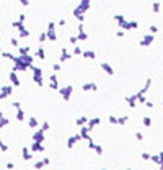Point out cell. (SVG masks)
<instances>
[{
  "label": "cell",
  "instance_id": "33",
  "mask_svg": "<svg viewBox=\"0 0 163 170\" xmlns=\"http://www.w3.org/2000/svg\"><path fill=\"white\" fill-rule=\"evenodd\" d=\"M77 41H78V38H70V42H72V44H77Z\"/></svg>",
  "mask_w": 163,
  "mask_h": 170
},
{
  "label": "cell",
  "instance_id": "17",
  "mask_svg": "<svg viewBox=\"0 0 163 170\" xmlns=\"http://www.w3.org/2000/svg\"><path fill=\"white\" fill-rule=\"evenodd\" d=\"M36 54H38V57H39V59H44V57H46V54H44V49H41V47L38 49V52H36Z\"/></svg>",
  "mask_w": 163,
  "mask_h": 170
},
{
  "label": "cell",
  "instance_id": "4",
  "mask_svg": "<svg viewBox=\"0 0 163 170\" xmlns=\"http://www.w3.org/2000/svg\"><path fill=\"white\" fill-rule=\"evenodd\" d=\"M101 67H103V70H105V72H108L109 75H113V74H114V69L111 67L109 64H106V62H105V64H101Z\"/></svg>",
  "mask_w": 163,
  "mask_h": 170
},
{
  "label": "cell",
  "instance_id": "24",
  "mask_svg": "<svg viewBox=\"0 0 163 170\" xmlns=\"http://www.w3.org/2000/svg\"><path fill=\"white\" fill-rule=\"evenodd\" d=\"M43 165H46V163H44V162H38V163H34V167H36V168H41V167H43Z\"/></svg>",
  "mask_w": 163,
  "mask_h": 170
},
{
  "label": "cell",
  "instance_id": "35",
  "mask_svg": "<svg viewBox=\"0 0 163 170\" xmlns=\"http://www.w3.org/2000/svg\"><path fill=\"white\" fill-rule=\"evenodd\" d=\"M157 29H158L157 26H150V31H152V33H157Z\"/></svg>",
  "mask_w": 163,
  "mask_h": 170
},
{
  "label": "cell",
  "instance_id": "16",
  "mask_svg": "<svg viewBox=\"0 0 163 170\" xmlns=\"http://www.w3.org/2000/svg\"><path fill=\"white\" fill-rule=\"evenodd\" d=\"M16 118H18V121H23V118H25V113H23L21 110H18V111H16Z\"/></svg>",
  "mask_w": 163,
  "mask_h": 170
},
{
  "label": "cell",
  "instance_id": "19",
  "mask_svg": "<svg viewBox=\"0 0 163 170\" xmlns=\"http://www.w3.org/2000/svg\"><path fill=\"white\" fill-rule=\"evenodd\" d=\"M127 119H129L127 116H122V118H119V119H118V123H119V124H124V123H126Z\"/></svg>",
  "mask_w": 163,
  "mask_h": 170
},
{
  "label": "cell",
  "instance_id": "26",
  "mask_svg": "<svg viewBox=\"0 0 163 170\" xmlns=\"http://www.w3.org/2000/svg\"><path fill=\"white\" fill-rule=\"evenodd\" d=\"M52 69L56 70V72H57V70H60V64H54V65H52Z\"/></svg>",
  "mask_w": 163,
  "mask_h": 170
},
{
  "label": "cell",
  "instance_id": "34",
  "mask_svg": "<svg viewBox=\"0 0 163 170\" xmlns=\"http://www.w3.org/2000/svg\"><path fill=\"white\" fill-rule=\"evenodd\" d=\"M145 105H147V108H153V103H152V101H147Z\"/></svg>",
  "mask_w": 163,
  "mask_h": 170
},
{
  "label": "cell",
  "instance_id": "28",
  "mask_svg": "<svg viewBox=\"0 0 163 170\" xmlns=\"http://www.w3.org/2000/svg\"><path fill=\"white\" fill-rule=\"evenodd\" d=\"M95 150H96V152H98V154H101V152H103V149H101L100 145H95Z\"/></svg>",
  "mask_w": 163,
  "mask_h": 170
},
{
  "label": "cell",
  "instance_id": "31",
  "mask_svg": "<svg viewBox=\"0 0 163 170\" xmlns=\"http://www.w3.org/2000/svg\"><path fill=\"white\" fill-rule=\"evenodd\" d=\"M13 106L16 108V110H20V106H21V105H20V101H15V103H13Z\"/></svg>",
  "mask_w": 163,
  "mask_h": 170
},
{
  "label": "cell",
  "instance_id": "36",
  "mask_svg": "<svg viewBox=\"0 0 163 170\" xmlns=\"http://www.w3.org/2000/svg\"><path fill=\"white\" fill-rule=\"evenodd\" d=\"M10 42H11V46H18V41H16V39H11Z\"/></svg>",
  "mask_w": 163,
  "mask_h": 170
},
{
  "label": "cell",
  "instance_id": "6",
  "mask_svg": "<svg viewBox=\"0 0 163 170\" xmlns=\"http://www.w3.org/2000/svg\"><path fill=\"white\" fill-rule=\"evenodd\" d=\"M10 80H11V85H16V87L20 85V80H18V77L15 75V72H11V74H10Z\"/></svg>",
  "mask_w": 163,
  "mask_h": 170
},
{
  "label": "cell",
  "instance_id": "11",
  "mask_svg": "<svg viewBox=\"0 0 163 170\" xmlns=\"http://www.w3.org/2000/svg\"><path fill=\"white\" fill-rule=\"evenodd\" d=\"M23 159H25V160H29V159H31V154H29L28 147H23Z\"/></svg>",
  "mask_w": 163,
  "mask_h": 170
},
{
  "label": "cell",
  "instance_id": "32",
  "mask_svg": "<svg viewBox=\"0 0 163 170\" xmlns=\"http://www.w3.org/2000/svg\"><path fill=\"white\" fill-rule=\"evenodd\" d=\"M5 150H8V145L7 144H2V152H5Z\"/></svg>",
  "mask_w": 163,
  "mask_h": 170
},
{
  "label": "cell",
  "instance_id": "5",
  "mask_svg": "<svg viewBox=\"0 0 163 170\" xmlns=\"http://www.w3.org/2000/svg\"><path fill=\"white\" fill-rule=\"evenodd\" d=\"M10 93H11V87H7V85L2 87V98H7Z\"/></svg>",
  "mask_w": 163,
  "mask_h": 170
},
{
  "label": "cell",
  "instance_id": "37",
  "mask_svg": "<svg viewBox=\"0 0 163 170\" xmlns=\"http://www.w3.org/2000/svg\"><path fill=\"white\" fill-rule=\"evenodd\" d=\"M43 129H44V131H47V129H49V124L44 123V124H43Z\"/></svg>",
  "mask_w": 163,
  "mask_h": 170
},
{
  "label": "cell",
  "instance_id": "9",
  "mask_svg": "<svg viewBox=\"0 0 163 170\" xmlns=\"http://www.w3.org/2000/svg\"><path fill=\"white\" fill-rule=\"evenodd\" d=\"M90 129H92L90 126H88V128H83V129H82L80 134H82V137H83V139H90V136H88V131H90Z\"/></svg>",
  "mask_w": 163,
  "mask_h": 170
},
{
  "label": "cell",
  "instance_id": "15",
  "mask_svg": "<svg viewBox=\"0 0 163 170\" xmlns=\"http://www.w3.org/2000/svg\"><path fill=\"white\" fill-rule=\"evenodd\" d=\"M87 121H88V119H87L85 116H82V118H78V119H77V124H78V126H82V124H85Z\"/></svg>",
  "mask_w": 163,
  "mask_h": 170
},
{
  "label": "cell",
  "instance_id": "3",
  "mask_svg": "<svg viewBox=\"0 0 163 170\" xmlns=\"http://www.w3.org/2000/svg\"><path fill=\"white\" fill-rule=\"evenodd\" d=\"M152 41H153V36H145V38L140 41V46H150Z\"/></svg>",
  "mask_w": 163,
  "mask_h": 170
},
{
  "label": "cell",
  "instance_id": "30",
  "mask_svg": "<svg viewBox=\"0 0 163 170\" xmlns=\"http://www.w3.org/2000/svg\"><path fill=\"white\" fill-rule=\"evenodd\" d=\"M8 124V119L7 118H2V126H7Z\"/></svg>",
  "mask_w": 163,
  "mask_h": 170
},
{
  "label": "cell",
  "instance_id": "22",
  "mask_svg": "<svg viewBox=\"0 0 163 170\" xmlns=\"http://www.w3.org/2000/svg\"><path fill=\"white\" fill-rule=\"evenodd\" d=\"M46 38H47V34H46V33H43V34L39 36V41H41V42H44V41H46Z\"/></svg>",
  "mask_w": 163,
  "mask_h": 170
},
{
  "label": "cell",
  "instance_id": "38",
  "mask_svg": "<svg viewBox=\"0 0 163 170\" xmlns=\"http://www.w3.org/2000/svg\"><path fill=\"white\" fill-rule=\"evenodd\" d=\"M135 137H137V139H139V141H140V139H142V137H144V136H142V134H140V132H137V134H135Z\"/></svg>",
  "mask_w": 163,
  "mask_h": 170
},
{
  "label": "cell",
  "instance_id": "29",
  "mask_svg": "<svg viewBox=\"0 0 163 170\" xmlns=\"http://www.w3.org/2000/svg\"><path fill=\"white\" fill-rule=\"evenodd\" d=\"M57 87H59L57 82H51V88H57Z\"/></svg>",
  "mask_w": 163,
  "mask_h": 170
},
{
  "label": "cell",
  "instance_id": "23",
  "mask_svg": "<svg viewBox=\"0 0 163 170\" xmlns=\"http://www.w3.org/2000/svg\"><path fill=\"white\" fill-rule=\"evenodd\" d=\"M109 123L116 124V123H118V118H114V116H109Z\"/></svg>",
  "mask_w": 163,
  "mask_h": 170
},
{
  "label": "cell",
  "instance_id": "25",
  "mask_svg": "<svg viewBox=\"0 0 163 170\" xmlns=\"http://www.w3.org/2000/svg\"><path fill=\"white\" fill-rule=\"evenodd\" d=\"M28 51H29V47H21V49H20V52H21V54H26Z\"/></svg>",
  "mask_w": 163,
  "mask_h": 170
},
{
  "label": "cell",
  "instance_id": "1",
  "mask_svg": "<svg viewBox=\"0 0 163 170\" xmlns=\"http://www.w3.org/2000/svg\"><path fill=\"white\" fill-rule=\"evenodd\" d=\"M72 90H74V88H72V85H69V87H65V88L60 90V93H62V98H64V100H69V98H70Z\"/></svg>",
  "mask_w": 163,
  "mask_h": 170
},
{
  "label": "cell",
  "instance_id": "18",
  "mask_svg": "<svg viewBox=\"0 0 163 170\" xmlns=\"http://www.w3.org/2000/svg\"><path fill=\"white\" fill-rule=\"evenodd\" d=\"M142 159H144V160H150V159H152V155L147 154V152H144V154H142Z\"/></svg>",
  "mask_w": 163,
  "mask_h": 170
},
{
  "label": "cell",
  "instance_id": "14",
  "mask_svg": "<svg viewBox=\"0 0 163 170\" xmlns=\"http://www.w3.org/2000/svg\"><path fill=\"white\" fill-rule=\"evenodd\" d=\"M28 124H29V128H36V126H38V119H36V118H31Z\"/></svg>",
  "mask_w": 163,
  "mask_h": 170
},
{
  "label": "cell",
  "instance_id": "8",
  "mask_svg": "<svg viewBox=\"0 0 163 170\" xmlns=\"http://www.w3.org/2000/svg\"><path fill=\"white\" fill-rule=\"evenodd\" d=\"M70 57H72V54H69L67 49H62V56H60V60L64 62V60H67V59H70Z\"/></svg>",
  "mask_w": 163,
  "mask_h": 170
},
{
  "label": "cell",
  "instance_id": "20",
  "mask_svg": "<svg viewBox=\"0 0 163 170\" xmlns=\"http://www.w3.org/2000/svg\"><path fill=\"white\" fill-rule=\"evenodd\" d=\"M78 39H80V41H85V39H87V34L80 31V34H78Z\"/></svg>",
  "mask_w": 163,
  "mask_h": 170
},
{
  "label": "cell",
  "instance_id": "2",
  "mask_svg": "<svg viewBox=\"0 0 163 170\" xmlns=\"http://www.w3.org/2000/svg\"><path fill=\"white\" fill-rule=\"evenodd\" d=\"M44 129H41V131H38L36 134L33 136V139H34V142H41V141H44Z\"/></svg>",
  "mask_w": 163,
  "mask_h": 170
},
{
  "label": "cell",
  "instance_id": "13",
  "mask_svg": "<svg viewBox=\"0 0 163 170\" xmlns=\"http://www.w3.org/2000/svg\"><path fill=\"white\" fill-rule=\"evenodd\" d=\"M101 123V119L100 118H93V119H90V128H95L96 124H100Z\"/></svg>",
  "mask_w": 163,
  "mask_h": 170
},
{
  "label": "cell",
  "instance_id": "10",
  "mask_svg": "<svg viewBox=\"0 0 163 170\" xmlns=\"http://www.w3.org/2000/svg\"><path fill=\"white\" fill-rule=\"evenodd\" d=\"M20 57H21L23 60H25V62H26L28 65H29V64H31V62H33V57H31V56H28V54H21V56H20Z\"/></svg>",
  "mask_w": 163,
  "mask_h": 170
},
{
  "label": "cell",
  "instance_id": "27",
  "mask_svg": "<svg viewBox=\"0 0 163 170\" xmlns=\"http://www.w3.org/2000/svg\"><path fill=\"white\" fill-rule=\"evenodd\" d=\"M74 52H75V54H80V56H82V54H83V52H82V49H80V47H78V46L75 47V51H74Z\"/></svg>",
  "mask_w": 163,
  "mask_h": 170
},
{
  "label": "cell",
  "instance_id": "7",
  "mask_svg": "<svg viewBox=\"0 0 163 170\" xmlns=\"http://www.w3.org/2000/svg\"><path fill=\"white\" fill-rule=\"evenodd\" d=\"M82 56H83V57H87V59H95V57H96V54H95L93 51H85V52L82 54Z\"/></svg>",
  "mask_w": 163,
  "mask_h": 170
},
{
  "label": "cell",
  "instance_id": "12",
  "mask_svg": "<svg viewBox=\"0 0 163 170\" xmlns=\"http://www.w3.org/2000/svg\"><path fill=\"white\" fill-rule=\"evenodd\" d=\"M96 83H85L83 85V90H96Z\"/></svg>",
  "mask_w": 163,
  "mask_h": 170
},
{
  "label": "cell",
  "instance_id": "21",
  "mask_svg": "<svg viewBox=\"0 0 163 170\" xmlns=\"http://www.w3.org/2000/svg\"><path fill=\"white\" fill-rule=\"evenodd\" d=\"M144 124H145V126H150V124H152V119H150V118H144Z\"/></svg>",
  "mask_w": 163,
  "mask_h": 170
}]
</instances>
